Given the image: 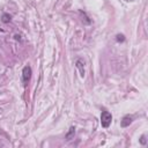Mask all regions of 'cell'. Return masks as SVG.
Returning a JSON list of instances; mask_svg holds the SVG:
<instances>
[{
    "label": "cell",
    "instance_id": "obj_5",
    "mask_svg": "<svg viewBox=\"0 0 148 148\" xmlns=\"http://www.w3.org/2000/svg\"><path fill=\"white\" fill-rule=\"evenodd\" d=\"M74 134H75V127H73V126H72V127L69 128L68 133L66 134V139H67V140H71V139L74 136Z\"/></svg>",
    "mask_w": 148,
    "mask_h": 148
},
{
    "label": "cell",
    "instance_id": "obj_1",
    "mask_svg": "<svg viewBox=\"0 0 148 148\" xmlns=\"http://www.w3.org/2000/svg\"><path fill=\"white\" fill-rule=\"evenodd\" d=\"M111 120H112V116L109 111L106 110H103L102 113H101V124L104 128H108L111 124Z\"/></svg>",
    "mask_w": 148,
    "mask_h": 148
},
{
    "label": "cell",
    "instance_id": "obj_2",
    "mask_svg": "<svg viewBox=\"0 0 148 148\" xmlns=\"http://www.w3.org/2000/svg\"><path fill=\"white\" fill-rule=\"evenodd\" d=\"M31 74H32V71H31V67L30 66H24L23 67V71H22V80L24 83H28L30 77H31Z\"/></svg>",
    "mask_w": 148,
    "mask_h": 148
},
{
    "label": "cell",
    "instance_id": "obj_7",
    "mask_svg": "<svg viewBox=\"0 0 148 148\" xmlns=\"http://www.w3.org/2000/svg\"><path fill=\"white\" fill-rule=\"evenodd\" d=\"M140 143H141V145H146V143H147L146 135H141V138H140Z\"/></svg>",
    "mask_w": 148,
    "mask_h": 148
},
{
    "label": "cell",
    "instance_id": "obj_9",
    "mask_svg": "<svg viewBox=\"0 0 148 148\" xmlns=\"http://www.w3.org/2000/svg\"><path fill=\"white\" fill-rule=\"evenodd\" d=\"M126 1H130V0H126Z\"/></svg>",
    "mask_w": 148,
    "mask_h": 148
},
{
    "label": "cell",
    "instance_id": "obj_3",
    "mask_svg": "<svg viewBox=\"0 0 148 148\" xmlns=\"http://www.w3.org/2000/svg\"><path fill=\"white\" fill-rule=\"evenodd\" d=\"M75 66H76V68L79 69L80 75L83 77V76H84V61H83L82 59H77L76 62H75Z\"/></svg>",
    "mask_w": 148,
    "mask_h": 148
},
{
    "label": "cell",
    "instance_id": "obj_8",
    "mask_svg": "<svg viewBox=\"0 0 148 148\" xmlns=\"http://www.w3.org/2000/svg\"><path fill=\"white\" fill-rule=\"evenodd\" d=\"M118 42H124L125 40V37H124V35H117V38H116Z\"/></svg>",
    "mask_w": 148,
    "mask_h": 148
},
{
    "label": "cell",
    "instance_id": "obj_6",
    "mask_svg": "<svg viewBox=\"0 0 148 148\" xmlns=\"http://www.w3.org/2000/svg\"><path fill=\"white\" fill-rule=\"evenodd\" d=\"M3 23H8L10 21V15L9 14H3L2 15V20H1Z\"/></svg>",
    "mask_w": 148,
    "mask_h": 148
},
{
    "label": "cell",
    "instance_id": "obj_4",
    "mask_svg": "<svg viewBox=\"0 0 148 148\" xmlns=\"http://www.w3.org/2000/svg\"><path fill=\"white\" fill-rule=\"evenodd\" d=\"M132 120H133V118H132V116H124L123 117V119H121V121H120V126L121 127H127V126H130L131 124H132Z\"/></svg>",
    "mask_w": 148,
    "mask_h": 148
}]
</instances>
